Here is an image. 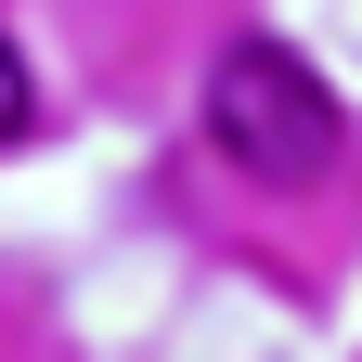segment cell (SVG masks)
I'll use <instances>...</instances> for the list:
<instances>
[{
  "instance_id": "cell-1",
  "label": "cell",
  "mask_w": 362,
  "mask_h": 362,
  "mask_svg": "<svg viewBox=\"0 0 362 362\" xmlns=\"http://www.w3.org/2000/svg\"><path fill=\"white\" fill-rule=\"evenodd\" d=\"M207 143H220V168H233V181L310 194V181L337 168L349 117H337V90L310 78L285 39H233V52L207 65Z\"/></svg>"
},
{
  "instance_id": "cell-2",
  "label": "cell",
  "mask_w": 362,
  "mask_h": 362,
  "mask_svg": "<svg viewBox=\"0 0 362 362\" xmlns=\"http://www.w3.org/2000/svg\"><path fill=\"white\" fill-rule=\"evenodd\" d=\"M26 117H39V78H26L13 39H0V143H26Z\"/></svg>"
}]
</instances>
